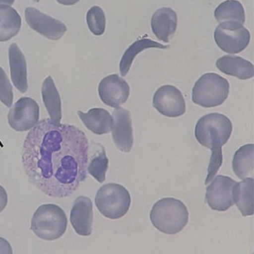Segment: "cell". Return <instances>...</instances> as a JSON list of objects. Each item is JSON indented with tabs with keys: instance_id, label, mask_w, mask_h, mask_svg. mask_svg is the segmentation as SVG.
<instances>
[{
	"instance_id": "cell-29",
	"label": "cell",
	"mask_w": 254,
	"mask_h": 254,
	"mask_svg": "<svg viewBox=\"0 0 254 254\" xmlns=\"http://www.w3.org/2000/svg\"><path fill=\"white\" fill-rule=\"evenodd\" d=\"M8 203V194L6 190L0 185V213L3 212Z\"/></svg>"
},
{
	"instance_id": "cell-20",
	"label": "cell",
	"mask_w": 254,
	"mask_h": 254,
	"mask_svg": "<svg viewBox=\"0 0 254 254\" xmlns=\"http://www.w3.org/2000/svg\"><path fill=\"white\" fill-rule=\"evenodd\" d=\"M42 95L50 120L52 123L60 124L62 119V104L60 93L51 76L47 77L43 83Z\"/></svg>"
},
{
	"instance_id": "cell-21",
	"label": "cell",
	"mask_w": 254,
	"mask_h": 254,
	"mask_svg": "<svg viewBox=\"0 0 254 254\" xmlns=\"http://www.w3.org/2000/svg\"><path fill=\"white\" fill-rule=\"evenodd\" d=\"M233 198L242 216L254 215V178H247L235 184Z\"/></svg>"
},
{
	"instance_id": "cell-3",
	"label": "cell",
	"mask_w": 254,
	"mask_h": 254,
	"mask_svg": "<svg viewBox=\"0 0 254 254\" xmlns=\"http://www.w3.org/2000/svg\"><path fill=\"white\" fill-rule=\"evenodd\" d=\"M152 224L160 232L173 235L180 233L188 223L189 212L179 199L164 198L154 204L150 212Z\"/></svg>"
},
{
	"instance_id": "cell-23",
	"label": "cell",
	"mask_w": 254,
	"mask_h": 254,
	"mask_svg": "<svg viewBox=\"0 0 254 254\" xmlns=\"http://www.w3.org/2000/svg\"><path fill=\"white\" fill-rule=\"evenodd\" d=\"M156 48V49H167L170 45H163L147 38L136 41L127 50L120 63V71L122 76H126L132 64L135 57L144 50Z\"/></svg>"
},
{
	"instance_id": "cell-9",
	"label": "cell",
	"mask_w": 254,
	"mask_h": 254,
	"mask_svg": "<svg viewBox=\"0 0 254 254\" xmlns=\"http://www.w3.org/2000/svg\"><path fill=\"white\" fill-rule=\"evenodd\" d=\"M206 187L205 199L213 210L224 212L234 205L233 188L237 181L230 177L219 175Z\"/></svg>"
},
{
	"instance_id": "cell-7",
	"label": "cell",
	"mask_w": 254,
	"mask_h": 254,
	"mask_svg": "<svg viewBox=\"0 0 254 254\" xmlns=\"http://www.w3.org/2000/svg\"><path fill=\"white\" fill-rule=\"evenodd\" d=\"M214 40L220 49L228 54H239L251 42V33L243 24L236 21L221 22L214 31Z\"/></svg>"
},
{
	"instance_id": "cell-25",
	"label": "cell",
	"mask_w": 254,
	"mask_h": 254,
	"mask_svg": "<svg viewBox=\"0 0 254 254\" xmlns=\"http://www.w3.org/2000/svg\"><path fill=\"white\" fill-rule=\"evenodd\" d=\"M109 167V160L106 150L101 144H97L96 152L88 162L87 172L99 183L106 180V174Z\"/></svg>"
},
{
	"instance_id": "cell-28",
	"label": "cell",
	"mask_w": 254,
	"mask_h": 254,
	"mask_svg": "<svg viewBox=\"0 0 254 254\" xmlns=\"http://www.w3.org/2000/svg\"><path fill=\"white\" fill-rule=\"evenodd\" d=\"M12 248L10 243L3 238L0 237V254H12Z\"/></svg>"
},
{
	"instance_id": "cell-27",
	"label": "cell",
	"mask_w": 254,
	"mask_h": 254,
	"mask_svg": "<svg viewBox=\"0 0 254 254\" xmlns=\"http://www.w3.org/2000/svg\"><path fill=\"white\" fill-rule=\"evenodd\" d=\"M13 93L12 85L4 70L0 67V101L7 108L12 107Z\"/></svg>"
},
{
	"instance_id": "cell-22",
	"label": "cell",
	"mask_w": 254,
	"mask_h": 254,
	"mask_svg": "<svg viewBox=\"0 0 254 254\" xmlns=\"http://www.w3.org/2000/svg\"><path fill=\"white\" fill-rule=\"evenodd\" d=\"M254 145L248 144L240 147L233 157V169L238 178L244 180L254 178Z\"/></svg>"
},
{
	"instance_id": "cell-26",
	"label": "cell",
	"mask_w": 254,
	"mask_h": 254,
	"mask_svg": "<svg viewBox=\"0 0 254 254\" xmlns=\"http://www.w3.org/2000/svg\"><path fill=\"white\" fill-rule=\"evenodd\" d=\"M88 28L95 36L103 35L106 29V20L104 11L100 6H94L87 13Z\"/></svg>"
},
{
	"instance_id": "cell-19",
	"label": "cell",
	"mask_w": 254,
	"mask_h": 254,
	"mask_svg": "<svg viewBox=\"0 0 254 254\" xmlns=\"http://www.w3.org/2000/svg\"><path fill=\"white\" fill-rule=\"evenodd\" d=\"M21 24V17L9 2L0 4V42H7L17 35Z\"/></svg>"
},
{
	"instance_id": "cell-15",
	"label": "cell",
	"mask_w": 254,
	"mask_h": 254,
	"mask_svg": "<svg viewBox=\"0 0 254 254\" xmlns=\"http://www.w3.org/2000/svg\"><path fill=\"white\" fill-rule=\"evenodd\" d=\"M178 15L171 8L158 9L151 17L152 31L158 39L169 43L178 27Z\"/></svg>"
},
{
	"instance_id": "cell-17",
	"label": "cell",
	"mask_w": 254,
	"mask_h": 254,
	"mask_svg": "<svg viewBox=\"0 0 254 254\" xmlns=\"http://www.w3.org/2000/svg\"><path fill=\"white\" fill-rule=\"evenodd\" d=\"M216 67L222 73L242 80L253 78L254 76L253 64L241 57L224 56L217 60Z\"/></svg>"
},
{
	"instance_id": "cell-24",
	"label": "cell",
	"mask_w": 254,
	"mask_h": 254,
	"mask_svg": "<svg viewBox=\"0 0 254 254\" xmlns=\"http://www.w3.org/2000/svg\"><path fill=\"white\" fill-rule=\"evenodd\" d=\"M214 17L219 22L236 21L244 24L246 12L240 1L230 0L222 2L214 11Z\"/></svg>"
},
{
	"instance_id": "cell-8",
	"label": "cell",
	"mask_w": 254,
	"mask_h": 254,
	"mask_svg": "<svg viewBox=\"0 0 254 254\" xmlns=\"http://www.w3.org/2000/svg\"><path fill=\"white\" fill-rule=\"evenodd\" d=\"M40 107L35 100L24 97L18 100L8 114L9 126L17 131L30 130L39 122Z\"/></svg>"
},
{
	"instance_id": "cell-12",
	"label": "cell",
	"mask_w": 254,
	"mask_h": 254,
	"mask_svg": "<svg viewBox=\"0 0 254 254\" xmlns=\"http://www.w3.org/2000/svg\"><path fill=\"white\" fill-rule=\"evenodd\" d=\"M100 99L106 105L117 108L126 103L130 95V86L118 74L103 78L98 87Z\"/></svg>"
},
{
	"instance_id": "cell-2",
	"label": "cell",
	"mask_w": 254,
	"mask_h": 254,
	"mask_svg": "<svg viewBox=\"0 0 254 254\" xmlns=\"http://www.w3.org/2000/svg\"><path fill=\"white\" fill-rule=\"evenodd\" d=\"M233 131V124L229 118L221 113L206 115L197 122L195 137L199 144L212 152L205 185L210 183L223 162L222 147L228 142Z\"/></svg>"
},
{
	"instance_id": "cell-6",
	"label": "cell",
	"mask_w": 254,
	"mask_h": 254,
	"mask_svg": "<svg viewBox=\"0 0 254 254\" xmlns=\"http://www.w3.org/2000/svg\"><path fill=\"white\" fill-rule=\"evenodd\" d=\"M95 203L104 217L119 219L128 212L131 205V196L128 190L123 186L108 183L97 191Z\"/></svg>"
},
{
	"instance_id": "cell-5",
	"label": "cell",
	"mask_w": 254,
	"mask_h": 254,
	"mask_svg": "<svg viewBox=\"0 0 254 254\" xmlns=\"http://www.w3.org/2000/svg\"><path fill=\"white\" fill-rule=\"evenodd\" d=\"M230 85L226 78L208 72L201 76L195 83L192 91V101L205 108L221 106L228 98Z\"/></svg>"
},
{
	"instance_id": "cell-13",
	"label": "cell",
	"mask_w": 254,
	"mask_h": 254,
	"mask_svg": "<svg viewBox=\"0 0 254 254\" xmlns=\"http://www.w3.org/2000/svg\"><path fill=\"white\" fill-rule=\"evenodd\" d=\"M112 136L119 150L129 153L133 144L132 122L130 111L122 108H116L113 113Z\"/></svg>"
},
{
	"instance_id": "cell-11",
	"label": "cell",
	"mask_w": 254,
	"mask_h": 254,
	"mask_svg": "<svg viewBox=\"0 0 254 254\" xmlns=\"http://www.w3.org/2000/svg\"><path fill=\"white\" fill-rule=\"evenodd\" d=\"M25 19L33 30L47 39L60 40L67 31L66 26L61 20L45 14L36 8L25 9Z\"/></svg>"
},
{
	"instance_id": "cell-18",
	"label": "cell",
	"mask_w": 254,
	"mask_h": 254,
	"mask_svg": "<svg viewBox=\"0 0 254 254\" xmlns=\"http://www.w3.org/2000/svg\"><path fill=\"white\" fill-rule=\"evenodd\" d=\"M77 114L84 126L95 134H107L112 130V116L104 109L93 108L86 113L78 111Z\"/></svg>"
},
{
	"instance_id": "cell-4",
	"label": "cell",
	"mask_w": 254,
	"mask_h": 254,
	"mask_svg": "<svg viewBox=\"0 0 254 254\" xmlns=\"http://www.w3.org/2000/svg\"><path fill=\"white\" fill-rule=\"evenodd\" d=\"M67 219L64 211L55 204H44L34 213L31 229L35 235L47 241L63 237L67 230Z\"/></svg>"
},
{
	"instance_id": "cell-16",
	"label": "cell",
	"mask_w": 254,
	"mask_h": 254,
	"mask_svg": "<svg viewBox=\"0 0 254 254\" xmlns=\"http://www.w3.org/2000/svg\"><path fill=\"white\" fill-rule=\"evenodd\" d=\"M8 58L13 85L19 92H26L28 89L26 61L23 53L15 43L9 47Z\"/></svg>"
},
{
	"instance_id": "cell-14",
	"label": "cell",
	"mask_w": 254,
	"mask_h": 254,
	"mask_svg": "<svg viewBox=\"0 0 254 254\" xmlns=\"http://www.w3.org/2000/svg\"><path fill=\"white\" fill-rule=\"evenodd\" d=\"M93 220L91 199L83 196L78 197L74 201L70 214V222L77 234L82 237L91 235Z\"/></svg>"
},
{
	"instance_id": "cell-10",
	"label": "cell",
	"mask_w": 254,
	"mask_h": 254,
	"mask_svg": "<svg viewBox=\"0 0 254 254\" xmlns=\"http://www.w3.org/2000/svg\"><path fill=\"white\" fill-rule=\"evenodd\" d=\"M153 105L160 114L169 118L181 117L187 110L182 92L171 85L162 86L156 90L153 96Z\"/></svg>"
},
{
	"instance_id": "cell-1",
	"label": "cell",
	"mask_w": 254,
	"mask_h": 254,
	"mask_svg": "<svg viewBox=\"0 0 254 254\" xmlns=\"http://www.w3.org/2000/svg\"><path fill=\"white\" fill-rule=\"evenodd\" d=\"M88 151L87 135L78 127L43 120L24 140L22 167L34 187L52 198H64L87 178Z\"/></svg>"
}]
</instances>
